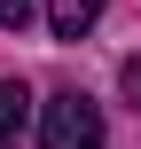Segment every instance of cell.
Instances as JSON below:
<instances>
[{"instance_id": "obj_1", "label": "cell", "mask_w": 141, "mask_h": 149, "mask_svg": "<svg viewBox=\"0 0 141 149\" xmlns=\"http://www.w3.org/2000/svg\"><path fill=\"white\" fill-rule=\"evenodd\" d=\"M39 149H102V110L78 86H55L39 102Z\"/></svg>"}, {"instance_id": "obj_2", "label": "cell", "mask_w": 141, "mask_h": 149, "mask_svg": "<svg viewBox=\"0 0 141 149\" xmlns=\"http://www.w3.org/2000/svg\"><path fill=\"white\" fill-rule=\"evenodd\" d=\"M102 24V0H47V31L55 39H86Z\"/></svg>"}, {"instance_id": "obj_3", "label": "cell", "mask_w": 141, "mask_h": 149, "mask_svg": "<svg viewBox=\"0 0 141 149\" xmlns=\"http://www.w3.org/2000/svg\"><path fill=\"white\" fill-rule=\"evenodd\" d=\"M24 118H31L24 79H0V149H16V141H24Z\"/></svg>"}, {"instance_id": "obj_4", "label": "cell", "mask_w": 141, "mask_h": 149, "mask_svg": "<svg viewBox=\"0 0 141 149\" xmlns=\"http://www.w3.org/2000/svg\"><path fill=\"white\" fill-rule=\"evenodd\" d=\"M31 16H39V0H0V31H24Z\"/></svg>"}, {"instance_id": "obj_5", "label": "cell", "mask_w": 141, "mask_h": 149, "mask_svg": "<svg viewBox=\"0 0 141 149\" xmlns=\"http://www.w3.org/2000/svg\"><path fill=\"white\" fill-rule=\"evenodd\" d=\"M118 86H126V102H133V110H141V55H133V63H126V71H118Z\"/></svg>"}]
</instances>
